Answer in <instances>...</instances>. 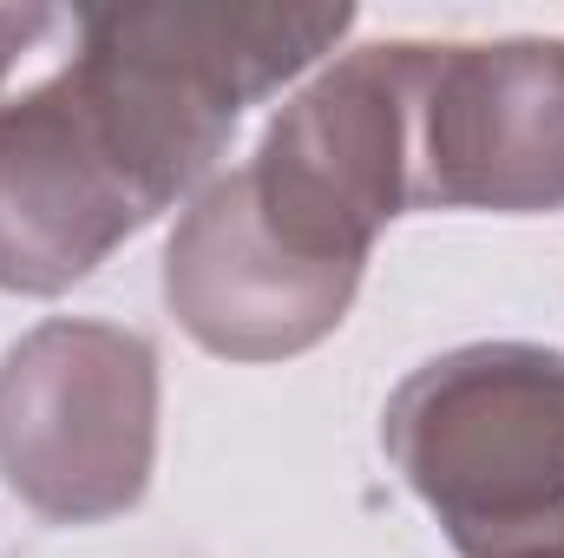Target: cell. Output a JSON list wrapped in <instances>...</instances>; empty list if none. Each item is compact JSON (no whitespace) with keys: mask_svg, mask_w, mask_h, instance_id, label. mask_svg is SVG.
<instances>
[{"mask_svg":"<svg viewBox=\"0 0 564 558\" xmlns=\"http://www.w3.org/2000/svg\"><path fill=\"white\" fill-rule=\"evenodd\" d=\"M257 230L322 277L368 270L375 237L414 211L408 197V40L328 60L230 171Z\"/></svg>","mask_w":564,"mask_h":558,"instance_id":"4","label":"cell"},{"mask_svg":"<svg viewBox=\"0 0 564 558\" xmlns=\"http://www.w3.org/2000/svg\"><path fill=\"white\" fill-rule=\"evenodd\" d=\"M414 211H564V40H408Z\"/></svg>","mask_w":564,"mask_h":558,"instance_id":"5","label":"cell"},{"mask_svg":"<svg viewBox=\"0 0 564 558\" xmlns=\"http://www.w3.org/2000/svg\"><path fill=\"white\" fill-rule=\"evenodd\" d=\"M348 26L355 7L282 0L0 7V289L86 282Z\"/></svg>","mask_w":564,"mask_h":558,"instance_id":"1","label":"cell"},{"mask_svg":"<svg viewBox=\"0 0 564 558\" xmlns=\"http://www.w3.org/2000/svg\"><path fill=\"white\" fill-rule=\"evenodd\" d=\"M519 558H564V546H539V552H519Z\"/></svg>","mask_w":564,"mask_h":558,"instance_id":"7","label":"cell"},{"mask_svg":"<svg viewBox=\"0 0 564 558\" xmlns=\"http://www.w3.org/2000/svg\"><path fill=\"white\" fill-rule=\"evenodd\" d=\"M355 277H322L282 257L243 211L230 171H217L164 244V309L224 362H282L341 329Z\"/></svg>","mask_w":564,"mask_h":558,"instance_id":"6","label":"cell"},{"mask_svg":"<svg viewBox=\"0 0 564 558\" xmlns=\"http://www.w3.org/2000/svg\"><path fill=\"white\" fill-rule=\"evenodd\" d=\"M158 466V348L99 315H53L0 355V480L46 526L132 513Z\"/></svg>","mask_w":564,"mask_h":558,"instance_id":"3","label":"cell"},{"mask_svg":"<svg viewBox=\"0 0 564 558\" xmlns=\"http://www.w3.org/2000/svg\"><path fill=\"white\" fill-rule=\"evenodd\" d=\"M381 447L459 558L564 546V355L539 342H466L414 368Z\"/></svg>","mask_w":564,"mask_h":558,"instance_id":"2","label":"cell"}]
</instances>
